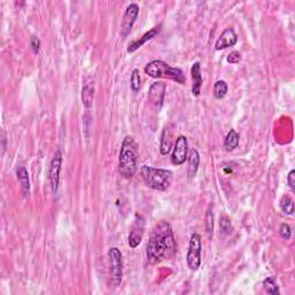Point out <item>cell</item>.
<instances>
[{
  "label": "cell",
  "mask_w": 295,
  "mask_h": 295,
  "mask_svg": "<svg viewBox=\"0 0 295 295\" xmlns=\"http://www.w3.org/2000/svg\"><path fill=\"white\" fill-rule=\"evenodd\" d=\"M177 251V244L171 225L161 220L153 227L147 246V258L151 264L171 259Z\"/></svg>",
  "instance_id": "1"
},
{
  "label": "cell",
  "mask_w": 295,
  "mask_h": 295,
  "mask_svg": "<svg viewBox=\"0 0 295 295\" xmlns=\"http://www.w3.org/2000/svg\"><path fill=\"white\" fill-rule=\"evenodd\" d=\"M139 145L132 136H126L122 141L120 153H119L118 168L122 177L131 179L138 171Z\"/></svg>",
  "instance_id": "2"
},
{
  "label": "cell",
  "mask_w": 295,
  "mask_h": 295,
  "mask_svg": "<svg viewBox=\"0 0 295 295\" xmlns=\"http://www.w3.org/2000/svg\"><path fill=\"white\" fill-rule=\"evenodd\" d=\"M140 174L148 187L154 191H166L172 182V172L163 168H154L143 165L140 170Z\"/></svg>",
  "instance_id": "3"
},
{
  "label": "cell",
  "mask_w": 295,
  "mask_h": 295,
  "mask_svg": "<svg viewBox=\"0 0 295 295\" xmlns=\"http://www.w3.org/2000/svg\"><path fill=\"white\" fill-rule=\"evenodd\" d=\"M145 72L147 75L153 79H170L179 84L186 83V76L180 68L172 67L165 61L153 60L146 66Z\"/></svg>",
  "instance_id": "4"
},
{
  "label": "cell",
  "mask_w": 295,
  "mask_h": 295,
  "mask_svg": "<svg viewBox=\"0 0 295 295\" xmlns=\"http://www.w3.org/2000/svg\"><path fill=\"white\" fill-rule=\"evenodd\" d=\"M202 241L201 235L194 233L189 240V247L187 252V264L192 271H196L202 263Z\"/></svg>",
  "instance_id": "5"
},
{
  "label": "cell",
  "mask_w": 295,
  "mask_h": 295,
  "mask_svg": "<svg viewBox=\"0 0 295 295\" xmlns=\"http://www.w3.org/2000/svg\"><path fill=\"white\" fill-rule=\"evenodd\" d=\"M108 262H110V275L112 284L117 287L122 280V254L117 247L108 250Z\"/></svg>",
  "instance_id": "6"
},
{
  "label": "cell",
  "mask_w": 295,
  "mask_h": 295,
  "mask_svg": "<svg viewBox=\"0 0 295 295\" xmlns=\"http://www.w3.org/2000/svg\"><path fill=\"white\" fill-rule=\"evenodd\" d=\"M61 164H62V154L60 149H58L55 151L53 158H52L51 164H50V170H49V178H50L52 192L53 193H57L58 191Z\"/></svg>",
  "instance_id": "7"
},
{
  "label": "cell",
  "mask_w": 295,
  "mask_h": 295,
  "mask_svg": "<svg viewBox=\"0 0 295 295\" xmlns=\"http://www.w3.org/2000/svg\"><path fill=\"white\" fill-rule=\"evenodd\" d=\"M140 13V7L136 3H131L127 8H126V12L124 14V17H122V23H121V36L126 37L127 35L131 33L133 24L135 23L136 19H138Z\"/></svg>",
  "instance_id": "8"
},
{
  "label": "cell",
  "mask_w": 295,
  "mask_h": 295,
  "mask_svg": "<svg viewBox=\"0 0 295 295\" xmlns=\"http://www.w3.org/2000/svg\"><path fill=\"white\" fill-rule=\"evenodd\" d=\"M165 93H166V84L161 82V81L152 83V86L150 87L149 94H148V99H149L150 104L154 108H157V110H159L163 106Z\"/></svg>",
  "instance_id": "9"
},
{
  "label": "cell",
  "mask_w": 295,
  "mask_h": 295,
  "mask_svg": "<svg viewBox=\"0 0 295 295\" xmlns=\"http://www.w3.org/2000/svg\"><path fill=\"white\" fill-rule=\"evenodd\" d=\"M188 157V141L187 138L184 135H180L175 141V146L173 149V153H172L171 160L174 165L184 164L185 160Z\"/></svg>",
  "instance_id": "10"
},
{
  "label": "cell",
  "mask_w": 295,
  "mask_h": 295,
  "mask_svg": "<svg viewBox=\"0 0 295 295\" xmlns=\"http://www.w3.org/2000/svg\"><path fill=\"white\" fill-rule=\"evenodd\" d=\"M143 233H145V219L141 216H136V219L132 226V231L128 237V244L131 248H136L141 244Z\"/></svg>",
  "instance_id": "11"
},
{
  "label": "cell",
  "mask_w": 295,
  "mask_h": 295,
  "mask_svg": "<svg viewBox=\"0 0 295 295\" xmlns=\"http://www.w3.org/2000/svg\"><path fill=\"white\" fill-rule=\"evenodd\" d=\"M237 42H238V36H237V34H235L234 29H232V28H227V29H225L223 33H221L219 38L217 40L215 48H216V50H218V51L224 50V49L234 47V45L237 44Z\"/></svg>",
  "instance_id": "12"
},
{
  "label": "cell",
  "mask_w": 295,
  "mask_h": 295,
  "mask_svg": "<svg viewBox=\"0 0 295 295\" xmlns=\"http://www.w3.org/2000/svg\"><path fill=\"white\" fill-rule=\"evenodd\" d=\"M192 79H193V87H192V93L195 97L199 96L202 90V84H203V77L201 74V64L198 61H196L193 64L192 69Z\"/></svg>",
  "instance_id": "13"
},
{
  "label": "cell",
  "mask_w": 295,
  "mask_h": 295,
  "mask_svg": "<svg viewBox=\"0 0 295 295\" xmlns=\"http://www.w3.org/2000/svg\"><path fill=\"white\" fill-rule=\"evenodd\" d=\"M94 94H95L94 81L91 80L90 77H87V79L84 80V83L82 87V94H81V97H82V104L84 105V107L86 108H90L93 106Z\"/></svg>",
  "instance_id": "14"
},
{
  "label": "cell",
  "mask_w": 295,
  "mask_h": 295,
  "mask_svg": "<svg viewBox=\"0 0 295 295\" xmlns=\"http://www.w3.org/2000/svg\"><path fill=\"white\" fill-rule=\"evenodd\" d=\"M159 31H160V26L154 27L151 30L148 31V33H146L145 35H143V36L141 38H140V40L132 42V43L129 44V47L127 48V52H128V53H133V52H135L136 50H138V49L141 48L143 44H146L148 41L152 40V38L154 36H157Z\"/></svg>",
  "instance_id": "15"
},
{
  "label": "cell",
  "mask_w": 295,
  "mask_h": 295,
  "mask_svg": "<svg viewBox=\"0 0 295 295\" xmlns=\"http://www.w3.org/2000/svg\"><path fill=\"white\" fill-rule=\"evenodd\" d=\"M199 165V154L196 149H192L188 154V175L194 178L197 173Z\"/></svg>",
  "instance_id": "16"
},
{
  "label": "cell",
  "mask_w": 295,
  "mask_h": 295,
  "mask_svg": "<svg viewBox=\"0 0 295 295\" xmlns=\"http://www.w3.org/2000/svg\"><path fill=\"white\" fill-rule=\"evenodd\" d=\"M172 136L168 127H165L163 133H161V140H160V153L167 154L172 149Z\"/></svg>",
  "instance_id": "17"
},
{
  "label": "cell",
  "mask_w": 295,
  "mask_h": 295,
  "mask_svg": "<svg viewBox=\"0 0 295 295\" xmlns=\"http://www.w3.org/2000/svg\"><path fill=\"white\" fill-rule=\"evenodd\" d=\"M239 141H240V135L238 134L237 131L234 129H231L228 132V134L225 138V142H224V147L226 151H232L234 150L235 148L239 146Z\"/></svg>",
  "instance_id": "18"
},
{
  "label": "cell",
  "mask_w": 295,
  "mask_h": 295,
  "mask_svg": "<svg viewBox=\"0 0 295 295\" xmlns=\"http://www.w3.org/2000/svg\"><path fill=\"white\" fill-rule=\"evenodd\" d=\"M16 175L19 181L21 182V186H22L24 195L29 194V177H28V172L24 167H19L16 170Z\"/></svg>",
  "instance_id": "19"
},
{
  "label": "cell",
  "mask_w": 295,
  "mask_h": 295,
  "mask_svg": "<svg viewBox=\"0 0 295 295\" xmlns=\"http://www.w3.org/2000/svg\"><path fill=\"white\" fill-rule=\"evenodd\" d=\"M227 90H228L227 83L225 82L224 80L217 81L215 86H213V95H215L217 99H223V98L227 95Z\"/></svg>",
  "instance_id": "20"
},
{
  "label": "cell",
  "mask_w": 295,
  "mask_h": 295,
  "mask_svg": "<svg viewBox=\"0 0 295 295\" xmlns=\"http://www.w3.org/2000/svg\"><path fill=\"white\" fill-rule=\"evenodd\" d=\"M213 228H215V221H213L212 205H209L205 215V231L210 238H211V235L213 234Z\"/></svg>",
  "instance_id": "21"
},
{
  "label": "cell",
  "mask_w": 295,
  "mask_h": 295,
  "mask_svg": "<svg viewBox=\"0 0 295 295\" xmlns=\"http://www.w3.org/2000/svg\"><path fill=\"white\" fill-rule=\"evenodd\" d=\"M280 209L283 210L284 213L287 215H293L294 212V203L293 199L289 195H284L282 201H280Z\"/></svg>",
  "instance_id": "22"
},
{
  "label": "cell",
  "mask_w": 295,
  "mask_h": 295,
  "mask_svg": "<svg viewBox=\"0 0 295 295\" xmlns=\"http://www.w3.org/2000/svg\"><path fill=\"white\" fill-rule=\"evenodd\" d=\"M263 287H264L265 292L269 294L276 295V294L280 293L279 286L276 284L275 278H273V277H269V278H266L264 282H263Z\"/></svg>",
  "instance_id": "23"
},
{
  "label": "cell",
  "mask_w": 295,
  "mask_h": 295,
  "mask_svg": "<svg viewBox=\"0 0 295 295\" xmlns=\"http://www.w3.org/2000/svg\"><path fill=\"white\" fill-rule=\"evenodd\" d=\"M131 86L133 91H139L141 88V76H140V71L138 68H135L132 72L131 76Z\"/></svg>",
  "instance_id": "24"
},
{
  "label": "cell",
  "mask_w": 295,
  "mask_h": 295,
  "mask_svg": "<svg viewBox=\"0 0 295 295\" xmlns=\"http://www.w3.org/2000/svg\"><path fill=\"white\" fill-rule=\"evenodd\" d=\"M279 233H280V237H282V239H284V240H289L291 235H292V231H291L290 225L286 223H283L280 225Z\"/></svg>",
  "instance_id": "25"
},
{
  "label": "cell",
  "mask_w": 295,
  "mask_h": 295,
  "mask_svg": "<svg viewBox=\"0 0 295 295\" xmlns=\"http://www.w3.org/2000/svg\"><path fill=\"white\" fill-rule=\"evenodd\" d=\"M220 228L224 234H228L231 232V220L226 216L220 217Z\"/></svg>",
  "instance_id": "26"
},
{
  "label": "cell",
  "mask_w": 295,
  "mask_h": 295,
  "mask_svg": "<svg viewBox=\"0 0 295 295\" xmlns=\"http://www.w3.org/2000/svg\"><path fill=\"white\" fill-rule=\"evenodd\" d=\"M240 61H241V54H240V52L233 51V52H231V53L227 55V62H228V64L237 65Z\"/></svg>",
  "instance_id": "27"
},
{
  "label": "cell",
  "mask_w": 295,
  "mask_h": 295,
  "mask_svg": "<svg viewBox=\"0 0 295 295\" xmlns=\"http://www.w3.org/2000/svg\"><path fill=\"white\" fill-rule=\"evenodd\" d=\"M30 45H31V48H33L34 53L37 54L38 52H40V49H41V42H40V40H38L37 37L33 36V37H31V41H30Z\"/></svg>",
  "instance_id": "28"
},
{
  "label": "cell",
  "mask_w": 295,
  "mask_h": 295,
  "mask_svg": "<svg viewBox=\"0 0 295 295\" xmlns=\"http://www.w3.org/2000/svg\"><path fill=\"white\" fill-rule=\"evenodd\" d=\"M287 182H289L290 188L292 189V192L295 191V171L292 170L290 172L289 178H287Z\"/></svg>",
  "instance_id": "29"
}]
</instances>
